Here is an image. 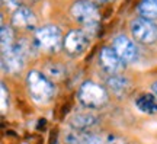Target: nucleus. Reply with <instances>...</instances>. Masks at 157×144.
I'll return each mask as SVG.
<instances>
[{
    "instance_id": "15",
    "label": "nucleus",
    "mask_w": 157,
    "mask_h": 144,
    "mask_svg": "<svg viewBox=\"0 0 157 144\" xmlns=\"http://www.w3.org/2000/svg\"><path fill=\"white\" fill-rule=\"evenodd\" d=\"M138 13L146 19H157V0H141L138 3Z\"/></svg>"
},
{
    "instance_id": "8",
    "label": "nucleus",
    "mask_w": 157,
    "mask_h": 144,
    "mask_svg": "<svg viewBox=\"0 0 157 144\" xmlns=\"http://www.w3.org/2000/svg\"><path fill=\"white\" fill-rule=\"evenodd\" d=\"M99 64L109 74H118V73H121L124 70L127 63L118 56L113 48L103 47L101 53H99Z\"/></svg>"
},
{
    "instance_id": "4",
    "label": "nucleus",
    "mask_w": 157,
    "mask_h": 144,
    "mask_svg": "<svg viewBox=\"0 0 157 144\" xmlns=\"http://www.w3.org/2000/svg\"><path fill=\"white\" fill-rule=\"evenodd\" d=\"M70 13L74 21L80 22L83 26H93L101 21V13L96 3L90 0H77L70 7Z\"/></svg>"
},
{
    "instance_id": "7",
    "label": "nucleus",
    "mask_w": 157,
    "mask_h": 144,
    "mask_svg": "<svg viewBox=\"0 0 157 144\" xmlns=\"http://www.w3.org/2000/svg\"><path fill=\"white\" fill-rule=\"evenodd\" d=\"M89 35L83 29H73L64 37V45L63 48L68 56H80L89 45Z\"/></svg>"
},
{
    "instance_id": "20",
    "label": "nucleus",
    "mask_w": 157,
    "mask_h": 144,
    "mask_svg": "<svg viewBox=\"0 0 157 144\" xmlns=\"http://www.w3.org/2000/svg\"><path fill=\"white\" fill-rule=\"evenodd\" d=\"M153 93H154V95L157 96V82H156L154 84H153Z\"/></svg>"
},
{
    "instance_id": "1",
    "label": "nucleus",
    "mask_w": 157,
    "mask_h": 144,
    "mask_svg": "<svg viewBox=\"0 0 157 144\" xmlns=\"http://www.w3.org/2000/svg\"><path fill=\"white\" fill-rule=\"evenodd\" d=\"M26 84L31 98L38 103H45L54 96V84L44 73L36 70L29 72L26 76Z\"/></svg>"
},
{
    "instance_id": "16",
    "label": "nucleus",
    "mask_w": 157,
    "mask_h": 144,
    "mask_svg": "<svg viewBox=\"0 0 157 144\" xmlns=\"http://www.w3.org/2000/svg\"><path fill=\"white\" fill-rule=\"evenodd\" d=\"M2 39H0V44H2V53H6L9 51L15 45L13 42V31H12L10 26H6V25H2Z\"/></svg>"
},
{
    "instance_id": "3",
    "label": "nucleus",
    "mask_w": 157,
    "mask_h": 144,
    "mask_svg": "<svg viewBox=\"0 0 157 144\" xmlns=\"http://www.w3.org/2000/svg\"><path fill=\"white\" fill-rule=\"evenodd\" d=\"M106 89L95 82H84L78 89V100L89 109L101 108L108 102Z\"/></svg>"
},
{
    "instance_id": "10",
    "label": "nucleus",
    "mask_w": 157,
    "mask_h": 144,
    "mask_svg": "<svg viewBox=\"0 0 157 144\" xmlns=\"http://www.w3.org/2000/svg\"><path fill=\"white\" fill-rule=\"evenodd\" d=\"M12 25L21 29H34L36 26V18L31 9L21 6L12 15Z\"/></svg>"
},
{
    "instance_id": "19",
    "label": "nucleus",
    "mask_w": 157,
    "mask_h": 144,
    "mask_svg": "<svg viewBox=\"0 0 157 144\" xmlns=\"http://www.w3.org/2000/svg\"><path fill=\"white\" fill-rule=\"evenodd\" d=\"M90 2H93V3H96V5H99V3H111V2H113V0H90Z\"/></svg>"
},
{
    "instance_id": "2",
    "label": "nucleus",
    "mask_w": 157,
    "mask_h": 144,
    "mask_svg": "<svg viewBox=\"0 0 157 144\" xmlns=\"http://www.w3.org/2000/svg\"><path fill=\"white\" fill-rule=\"evenodd\" d=\"M34 42L39 50L56 53L64 45V37L61 31L54 25H45L35 31Z\"/></svg>"
},
{
    "instance_id": "17",
    "label": "nucleus",
    "mask_w": 157,
    "mask_h": 144,
    "mask_svg": "<svg viewBox=\"0 0 157 144\" xmlns=\"http://www.w3.org/2000/svg\"><path fill=\"white\" fill-rule=\"evenodd\" d=\"M2 3L3 6L6 7H9V9H19L21 7V3H22V0H2Z\"/></svg>"
},
{
    "instance_id": "12",
    "label": "nucleus",
    "mask_w": 157,
    "mask_h": 144,
    "mask_svg": "<svg viewBox=\"0 0 157 144\" xmlns=\"http://www.w3.org/2000/svg\"><path fill=\"white\" fill-rule=\"evenodd\" d=\"M67 144H105V140L99 134H93L89 131H70L66 135Z\"/></svg>"
},
{
    "instance_id": "18",
    "label": "nucleus",
    "mask_w": 157,
    "mask_h": 144,
    "mask_svg": "<svg viewBox=\"0 0 157 144\" xmlns=\"http://www.w3.org/2000/svg\"><path fill=\"white\" fill-rule=\"evenodd\" d=\"M6 88L5 84H2V112L6 111V106H7V103H6Z\"/></svg>"
},
{
    "instance_id": "6",
    "label": "nucleus",
    "mask_w": 157,
    "mask_h": 144,
    "mask_svg": "<svg viewBox=\"0 0 157 144\" xmlns=\"http://www.w3.org/2000/svg\"><path fill=\"white\" fill-rule=\"evenodd\" d=\"M26 50L22 44H15L9 51L2 53V68L6 73L16 74L23 68Z\"/></svg>"
},
{
    "instance_id": "14",
    "label": "nucleus",
    "mask_w": 157,
    "mask_h": 144,
    "mask_svg": "<svg viewBox=\"0 0 157 144\" xmlns=\"http://www.w3.org/2000/svg\"><path fill=\"white\" fill-rule=\"evenodd\" d=\"M135 105L140 109L141 112H146V114H156L157 112V96L156 95H140L137 100H135Z\"/></svg>"
},
{
    "instance_id": "9",
    "label": "nucleus",
    "mask_w": 157,
    "mask_h": 144,
    "mask_svg": "<svg viewBox=\"0 0 157 144\" xmlns=\"http://www.w3.org/2000/svg\"><path fill=\"white\" fill-rule=\"evenodd\" d=\"M112 48L125 63H134L138 58V50H137L135 44L125 35H118L113 39Z\"/></svg>"
},
{
    "instance_id": "11",
    "label": "nucleus",
    "mask_w": 157,
    "mask_h": 144,
    "mask_svg": "<svg viewBox=\"0 0 157 144\" xmlns=\"http://www.w3.org/2000/svg\"><path fill=\"white\" fill-rule=\"evenodd\" d=\"M98 121H99L98 115L90 111H80L70 116V125L73 127V130H78V131L89 130L93 125H96Z\"/></svg>"
},
{
    "instance_id": "5",
    "label": "nucleus",
    "mask_w": 157,
    "mask_h": 144,
    "mask_svg": "<svg viewBox=\"0 0 157 144\" xmlns=\"http://www.w3.org/2000/svg\"><path fill=\"white\" fill-rule=\"evenodd\" d=\"M131 33L137 42L144 45L154 44L157 41V26L156 23L146 19V18H137L131 22Z\"/></svg>"
},
{
    "instance_id": "13",
    "label": "nucleus",
    "mask_w": 157,
    "mask_h": 144,
    "mask_svg": "<svg viewBox=\"0 0 157 144\" xmlns=\"http://www.w3.org/2000/svg\"><path fill=\"white\" fill-rule=\"evenodd\" d=\"M108 89L115 95H125L131 88V82L122 74H111V77L106 80Z\"/></svg>"
}]
</instances>
